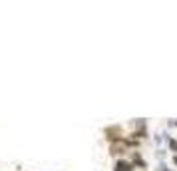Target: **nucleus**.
Wrapping results in <instances>:
<instances>
[{
  "label": "nucleus",
  "mask_w": 177,
  "mask_h": 171,
  "mask_svg": "<svg viewBox=\"0 0 177 171\" xmlns=\"http://www.w3.org/2000/svg\"><path fill=\"white\" fill-rule=\"evenodd\" d=\"M118 171H132V165L126 163V161H120L118 163Z\"/></svg>",
  "instance_id": "f257e3e1"
}]
</instances>
